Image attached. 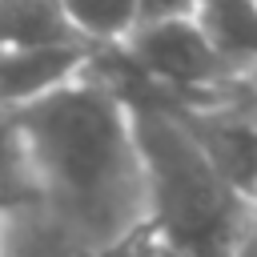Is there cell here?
Listing matches in <instances>:
<instances>
[{
    "label": "cell",
    "mask_w": 257,
    "mask_h": 257,
    "mask_svg": "<svg viewBox=\"0 0 257 257\" xmlns=\"http://www.w3.org/2000/svg\"><path fill=\"white\" fill-rule=\"evenodd\" d=\"M40 205L80 257H116L149 233L145 161L124 96L88 64L80 76L12 108Z\"/></svg>",
    "instance_id": "1"
},
{
    "label": "cell",
    "mask_w": 257,
    "mask_h": 257,
    "mask_svg": "<svg viewBox=\"0 0 257 257\" xmlns=\"http://www.w3.org/2000/svg\"><path fill=\"white\" fill-rule=\"evenodd\" d=\"M124 104L145 161L149 237L185 257H237L253 221L245 189L221 169L173 100L137 88Z\"/></svg>",
    "instance_id": "2"
},
{
    "label": "cell",
    "mask_w": 257,
    "mask_h": 257,
    "mask_svg": "<svg viewBox=\"0 0 257 257\" xmlns=\"http://www.w3.org/2000/svg\"><path fill=\"white\" fill-rule=\"evenodd\" d=\"M116 48L141 72V80L173 104H189L193 96H201L229 64V56L213 48L197 16L137 24Z\"/></svg>",
    "instance_id": "3"
},
{
    "label": "cell",
    "mask_w": 257,
    "mask_h": 257,
    "mask_svg": "<svg viewBox=\"0 0 257 257\" xmlns=\"http://www.w3.org/2000/svg\"><path fill=\"white\" fill-rule=\"evenodd\" d=\"M96 44H52V48H8L0 52V104L16 108L52 92L56 84L84 72Z\"/></svg>",
    "instance_id": "4"
},
{
    "label": "cell",
    "mask_w": 257,
    "mask_h": 257,
    "mask_svg": "<svg viewBox=\"0 0 257 257\" xmlns=\"http://www.w3.org/2000/svg\"><path fill=\"white\" fill-rule=\"evenodd\" d=\"M52 44H88L60 12V0H0V52Z\"/></svg>",
    "instance_id": "5"
},
{
    "label": "cell",
    "mask_w": 257,
    "mask_h": 257,
    "mask_svg": "<svg viewBox=\"0 0 257 257\" xmlns=\"http://www.w3.org/2000/svg\"><path fill=\"white\" fill-rule=\"evenodd\" d=\"M44 209L40 205V181L32 169L28 141L12 116V108L0 104V217Z\"/></svg>",
    "instance_id": "6"
},
{
    "label": "cell",
    "mask_w": 257,
    "mask_h": 257,
    "mask_svg": "<svg viewBox=\"0 0 257 257\" xmlns=\"http://www.w3.org/2000/svg\"><path fill=\"white\" fill-rule=\"evenodd\" d=\"M60 12L96 48H112L137 28V0H60Z\"/></svg>",
    "instance_id": "7"
},
{
    "label": "cell",
    "mask_w": 257,
    "mask_h": 257,
    "mask_svg": "<svg viewBox=\"0 0 257 257\" xmlns=\"http://www.w3.org/2000/svg\"><path fill=\"white\" fill-rule=\"evenodd\" d=\"M205 0H137V24L153 20H177V16H197Z\"/></svg>",
    "instance_id": "8"
},
{
    "label": "cell",
    "mask_w": 257,
    "mask_h": 257,
    "mask_svg": "<svg viewBox=\"0 0 257 257\" xmlns=\"http://www.w3.org/2000/svg\"><path fill=\"white\" fill-rule=\"evenodd\" d=\"M76 257H80V253H76ZM116 257H185V253H173V249L157 245V241H153V237L145 233V237H141L137 245H128V249H124V253H116Z\"/></svg>",
    "instance_id": "9"
},
{
    "label": "cell",
    "mask_w": 257,
    "mask_h": 257,
    "mask_svg": "<svg viewBox=\"0 0 257 257\" xmlns=\"http://www.w3.org/2000/svg\"><path fill=\"white\" fill-rule=\"evenodd\" d=\"M237 257H257V209H253V221H249V229L237 245Z\"/></svg>",
    "instance_id": "10"
},
{
    "label": "cell",
    "mask_w": 257,
    "mask_h": 257,
    "mask_svg": "<svg viewBox=\"0 0 257 257\" xmlns=\"http://www.w3.org/2000/svg\"><path fill=\"white\" fill-rule=\"evenodd\" d=\"M245 193H249V205L257 209V169H253V177H249V189H245Z\"/></svg>",
    "instance_id": "11"
},
{
    "label": "cell",
    "mask_w": 257,
    "mask_h": 257,
    "mask_svg": "<svg viewBox=\"0 0 257 257\" xmlns=\"http://www.w3.org/2000/svg\"><path fill=\"white\" fill-rule=\"evenodd\" d=\"M249 4H253V8H257V0H249Z\"/></svg>",
    "instance_id": "12"
},
{
    "label": "cell",
    "mask_w": 257,
    "mask_h": 257,
    "mask_svg": "<svg viewBox=\"0 0 257 257\" xmlns=\"http://www.w3.org/2000/svg\"><path fill=\"white\" fill-rule=\"evenodd\" d=\"M72 257H76V253H72Z\"/></svg>",
    "instance_id": "13"
}]
</instances>
